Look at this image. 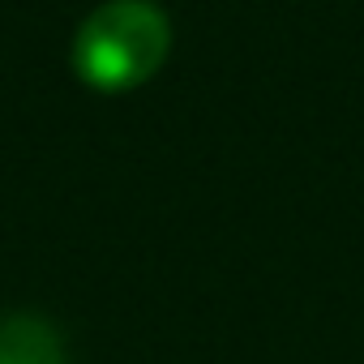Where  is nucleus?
<instances>
[{"label": "nucleus", "instance_id": "f03ea898", "mask_svg": "<svg viewBox=\"0 0 364 364\" xmlns=\"http://www.w3.org/2000/svg\"><path fill=\"white\" fill-rule=\"evenodd\" d=\"M0 364H65V343L43 317L14 313L0 321Z\"/></svg>", "mask_w": 364, "mask_h": 364}, {"label": "nucleus", "instance_id": "f257e3e1", "mask_svg": "<svg viewBox=\"0 0 364 364\" xmlns=\"http://www.w3.org/2000/svg\"><path fill=\"white\" fill-rule=\"evenodd\" d=\"M171 52V22L154 0H107L73 35V73L99 95L146 86Z\"/></svg>", "mask_w": 364, "mask_h": 364}]
</instances>
